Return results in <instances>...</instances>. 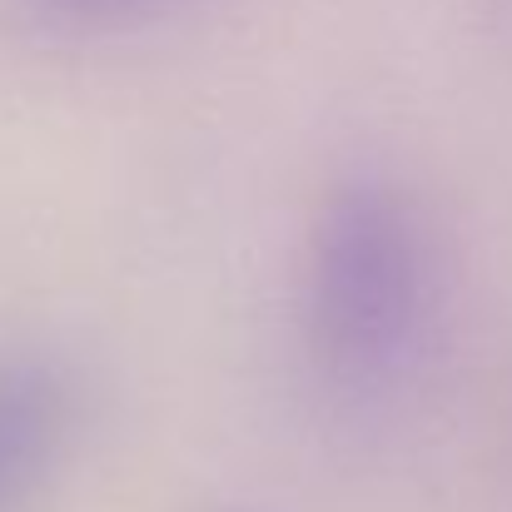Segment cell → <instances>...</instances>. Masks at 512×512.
<instances>
[{
    "label": "cell",
    "instance_id": "cell-1",
    "mask_svg": "<svg viewBox=\"0 0 512 512\" xmlns=\"http://www.w3.org/2000/svg\"><path fill=\"white\" fill-rule=\"evenodd\" d=\"M433 234L413 194L383 170L329 184L304 239V339L348 393L388 388L433 319Z\"/></svg>",
    "mask_w": 512,
    "mask_h": 512
},
{
    "label": "cell",
    "instance_id": "cell-2",
    "mask_svg": "<svg viewBox=\"0 0 512 512\" xmlns=\"http://www.w3.org/2000/svg\"><path fill=\"white\" fill-rule=\"evenodd\" d=\"M75 433V378L50 348H0V512H35Z\"/></svg>",
    "mask_w": 512,
    "mask_h": 512
},
{
    "label": "cell",
    "instance_id": "cell-3",
    "mask_svg": "<svg viewBox=\"0 0 512 512\" xmlns=\"http://www.w3.org/2000/svg\"><path fill=\"white\" fill-rule=\"evenodd\" d=\"M50 5H60L65 15H80V20H120V15L145 10L155 0H50Z\"/></svg>",
    "mask_w": 512,
    "mask_h": 512
},
{
    "label": "cell",
    "instance_id": "cell-4",
    "mask_svg": "<svg viewBox=\"0 0 512 512\" xmlns=\"http://www.w3.org/2000/svg\"><path fill=\"white\" fill-rule=\"evenodd\" d=\"M219 512H249V508H219Z\"/></svg>",
    "mask_w": 512,
    "mask_h": 512
}]
</instances>
